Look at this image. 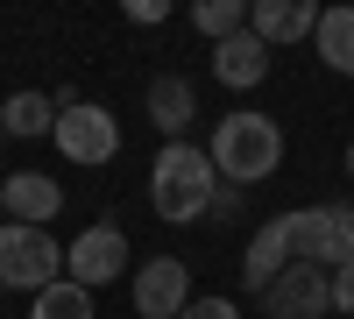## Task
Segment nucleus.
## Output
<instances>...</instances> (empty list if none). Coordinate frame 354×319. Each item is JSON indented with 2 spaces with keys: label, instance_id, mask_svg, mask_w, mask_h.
Returning <instances> with one entry per match:
<instances>
[{
  "label": "nucleus",
  "instance_id": "23",
  "mask_svg": "<svg viewBox=\"0 0 354 319\" xmlns=\"http://www.w3.org/2000/svg\"><path fill=\"white\" fill-rule=\"evenodd\" d=\"M0 220H8V206H0Z\"/></svg>",
  "mask_w": 354,
  "mask_h": 319
},
{
  "label": "nucleus",
  "instance_id": "17",
  "mask_svg": "<svg viewBox=\"0 0 354 319\" xmlns=\"http://www.w3.org/2000/svg\"><path fill=\"white\" fill-rule=\"evenodd\" d=\"M192 28L205 43H227L248 28V0H192Z\"/></svg>",
  "mask_w": 354,
  "mask_h": 319
},
{
  "label": "nucleus",
  "instance_id": "18",
  "mask_svg": "<svg viewBox=\"0 0 354 319\" xmlns=\"http://www.w3.org/2000/svg\"><path fill=\"white\" fill-rule=\"evenodd\" d=\"M121 15H128L135 28H156V21H170V15H177V0H121Z\"/></svg>",
  "mask_w": 354,
  "mask_h": 319
},
{
  "label": "nucleus",
  "instance_id": "20",
  "mask_svg": "<svg viewBox=\"0 0 354 319\" xmlns=\"http://www.w3.org/2000/svg\"><path fill=\"white\" fill-rule=\"evenodd\" d=\"M333 312H354V263L333 270Z\"/></svg>",
  "mask_w": 354,
  "mask_h": 319
},
{
  "label": "nucleus",
  "instance_id": "7",
  "mask_svg": "<svg viewBox=\"0 0 354 319\" xmlns=\"http://www.w3.org/2000/svg\"><path fill=\"white\" fill-rule=\"evenodd\" d=\"M262 305H270V319H326L333 312V270L290 255V270L262 291Z\"/></svg>",
  "mask_w": 354,
  "mask_h": 319
},
{
  "label": "nucleus",
  "instance_id": "14",
  "mask_svg": "<svg viewBox=\"0 0 354 319\" xmlns=\"http://www.w3.org/2000/svg\"><path fill=\"white\" fill-rule=\"evenodd\" d=\"M0 128H8L15 142H50L57 100H50V93H8V100H0Z\"/></svg>",
  "mask_w": 354,
  "mask_h": 319
},
{
  "label": "nucleus",
  "instance_id": "11",
  "mask_svg": "<svg viewBox=\"0 0 354 319\" xmlns=\"http://www.w3.org/2000/svg\"><path fill=\"white\" fill-rule=\"evenodd\" d=\"M319 15H326L319 0H248V28H255L270 50H277V43H305L312 28H319Z\"/></svg>",
  "mask_w": 354,
  "mask_h": 319
},
{
  "label": "nucleus",
  "instance_id": "21",
  "mask_svg": "<svg viewBox=\"0 0 354 319\" xmlns=\"http://www.w3.org/2000/svg\"><path fill=\"white\" fill-rule=\"evenodd\" d=\"M347 178H354V142H347Z\"/></svg>",
  "mask_w": 354,
  "mask_h": 319
},
{
  "label": "nucleus",
  "instance_id": "16",
  "mask_svg": "<svg viewBox=\"0 0 354 319\" xmlns=\"http://www.w3.org/2000/svg\"><path fill=\"white\" fill-rule=\"evenodd\" d=\"M28 319H93V291L71 284V277H57V284H43V291H36Z\"/></svg>",
  "mask_w": 354,
  "mask_h": 319
},
{
  "label": "nucleus",
  "instance_id": "15",
  "mask_svg": "<svg viewBox=\"0 0 354 319\" xmlns=\"http://www.w3.org/2000/svg\"><path fill=\"white\" fill-rule=\"evenodd\" d=\"M312 43H319V57H326V71H347V78H354V0L319 15Z\"/></svg>",
  "mask_w": 354,
  "mask_h": 319
},
{
  "label": "nucleus",
  "instance_id": "12",
  "mask_svg": "<svg viewBox=\"0 0 354 319\" xmlns=\"http://www.w3.org/2000/svg\"><path fill=\"white\" fill-rule=\"evenodd\" d=\"M0 206H8V220L50 227V220H57V206H64V192H57V178H43V170H15V178L0 185Z\"/></svg>",
  "mask_w": 354,
  "mask_h": 319
},
{
  "label": "nucleus",
  "instance_id": "13",
  "mask_svg": "<svg viewBox=\"0 0 354 319\" xmlns=\"http://www.w3.org/2000/svg\"><path fill=\"white\" fill-rule=\"evenodd\" d=\"M149 121H156V135L185 142V128L198 121V93H192V78H177V71L149 78Z\"/></svg>",
  "mask_w": 354,
  "mask_h": 319
},
{
  "label": "nucleus",
  "instance_id": "5",
  "mask_svg": "<svg viewBox=\"0 0 354 319\" xmlns=\"http://www.w3.org/2000/svg\"><path fill=\"white\" fill-rule=\"evenodd\" d=\"M290 248L305 263H319V270L354 263V199H326V206L290 213Z\"/></svg>",
  "mask_w": 354,
  "mask_h": 319
},
{
  "label": "nucleus",
  "instance_id": "19",
  "mask_svg": "<svg viewBox=\"0 0 354 319\" xmlns=\"http://www.w3.org/2000/svg\"><path fill=\"white\" fill-rule=\"evenodd\" d=\"M177 319H241V305H234V298H192Z\"/></svg>",
  "mask_w": 354,
  "mask_h": 319
},
{
  "label": "nucleus",
  "instance_id": "1",
  "mask_svg": "<svg viewBox=\"0 0 354 319\" xmlns=\"http://www.w3.org/2000/svg\"><path fill=\"white\" fill-rule=\"evenodd\" d=\"M213 192H220V170L198 142H163L156 163H149V206L156 220L185 227V220H205L213 213Z\"/></svg>",
  "mask_w": 354,
  "mask_h": 319
},
{
  "label": "nucleus",
  "instance_id": "9",
  "mask_svg": "<svg viewBox=\"0 0 354 319\" xmlns=\"http://www.w3.org/2000/svg\"><path fill=\"white\" fill-rule=\"evenodd\" d=\"M290 255H298V248H290V213L262 220V227H255V241H248V255H241V284L262 298V291H270V284L290 270Z\"/></svg>",
  "mask_w": 354,
  "mask_h": 319
},
{
  "label": "nucleus",
  "instance_id": "22",
  "mask_svg": "<svg viewBox=\"0 0 354 319\" xmlns=\"http://www.w3.org/2000/svg\"><path fill=\"white\" fill-rule=\"evenodd\" d=\"M0 142H8V128H0Z\"/></svg>",
  "mask_w": 354,
  "mask_h": 319
},
{
  "label": "nucleus",
  "instance_id": "4",
  "mask_svg": "<svg viewBox=\"0 0 354 319\" xmlns=\"http://www.w3.org/2000/svg\"><path fill=\"white\" fill-rule=\"evenodd\" d=\"M64 277V241H50V227L0 220V291H43Z\"/></svg>",
  "mask_w": 354,
  "mask_h": 319
},
{
  "label": "nucleus",
  "instance_id": "3",
  "mask_svg": "<svg viewBox=\"0 0 354 319\" xmlns=\"http://www.w3.org/2000/svg\"><path fill=\"white\" fill-rule=\"evenodd\" d=\"M50 142H57V156H64V163L100 170V163L121 156V121H113L106 107L78 100V93H57V128H50Z\"/></svg>",
  "mask_w": 354,
  "mask_h": 319
},
{
  "label": "nucleus",
  "instance_id": "2",
  "mask_svg": "<svg viewBox=\"0 0 354 319\" xmlns=\"http://www.w3.org/2000/svg\"><path fill=\"white\" fill-rule=\"evenodd\" d=\"M205 156H213L220 185H262V178H277V163H283V128L270 121V113L241 107V113H227V121L213 128Z\"/></svg>",
  "mask_w": 354,
  "mask_h": 319
},
{
  "label": "nucleus",
  "instance_id": "8",
  "mask_svg": "<svg viewBox=\"0 0 354 319\" xmlns=\"http://www.w3.org/2000/svg\"><path fill=\"white\" fill-rule=\"evenodd\" d=\"M135 312L142 319H177L192 305V270L177 263V255H149V263H135Z\"/></svg>",
  "mask_w": 354,
  "mask_h": 319
},
{
  "label": "nucleus",
  "instance_id": "6",
  "mask_svg": "<svg viewBox=\"0 0 354 319\" xmlns=\"http://www.w3.org/2000/svg\"><path fill=\"white\" fill-rule=\"evenodd\" d=\"M64 277L85 284V291H100V284L128 277V235H121L113 220H93L85 235H71V248H64Z\"/></svg>",
  "mask_w": 354,
  "mask_h": 319
},
{
  "label": "nucleus",
  "instance_id": "10",
  "mask_svg": "<svg viewBox=\"0 0 354 319\" xmlns=\"http://www.w3.org/2000/svg\"><path fill=\"white\" fill-rule=\"evenodd\" d=\"M213 78L227 85V93H255V85L270 78V43H262L255 28H241V36L213 43Z\"/></svg>",
  "mask_w": 354,
  "mask_h": 319
}]
</instances>
